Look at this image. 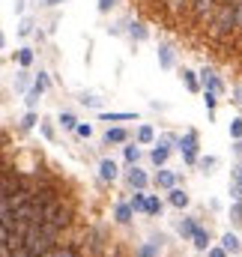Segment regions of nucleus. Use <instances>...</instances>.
Segmentation results:
<instances>
[{"mask_svg":"<svg viewBox=\"0 0 242 257\" xmlns=\"http://www.w3.org/2000/svg\"><path fill=\"white\" fill-rule=\"evenodd\" d=\"M236 27V12H233V0L230 3H218L215 6V12H212V18H209V33L218 39V36H224L227 30H233Z\"/></svg>","mask_w":242,"mask_h":257,"instance_id":"f257e3e1","label":"nucleus"},{"mask_svg":"<svg viewBox=\"0 0 242 257\" xmlns=\"http://www.w3.org/2000/svg\"><path fill=\"white\" fill-rule=\"evenodd\" d=\"M54 245H57V239L48 236V233L42 230V224H33V227L24 233V251H27V254H45V251H51Z\"/></svg>","mask_w":242,"mask_h":257,"instance_id":"f03ea898","label":"nucleus"},{"mask_svg":"<svg viewBox=\"0 0 242 257\" xmlns=\"http://www.w3.org/2000/svg\"><path fill=\"white\" fill-rule=\"evenodd\" d=\"M42 212H45V221H48V224H54V227H60V230L69 224V212L60 206V200H45Z\"/></svg>","mask_w":242,"mask_h":257,"instance_id":"7ed1b4c3","label":"nucleus"},{"mask_svg":"<svg viewBox=\"0 0 242 257\" xmlns=\"http://www.w3.org/2000/svg\"><path fill=\"white\" fill-rule=\"evenodd\" d=\"M212 3H215V0H191V15H194V18H203V15L212 9Z\"/></svg>","mask_w":242,"mask_h":257,"instance_id":"20e7f679","label":"nucleus"},{"mask_svg":"<svg viewBox=\"0 0 242 257\" xmlns=\"http://www.w3.org/2000/svg\"><path fill=\"white\" fill-rule=\"evenodd\" d=\"M180 150L185 153V162H194V135H191V132L180 141Z\"/></svg>","mask_w":242,"mask_h":257,"instance_id":"39448f33","label":"nucleus"},{"mask_svg":"<svg viewBox=\"0 0 242 257\" xmlns=\"http://www.w3.org/2000/svg\"><path fill=\"white\" fill-rule=\"evenodd\" d=\"M99 174H102V180H114V177H117V162L105 159V162L99 165Z\"/></svg>","mask_w":242,"mask_h":257,"instance_id":"423d86ee","label":"nucleus"},{"mask_svg":"<svg viewBox=\"0 0 242 257\" xmlns=\"http://www.w3.org/2000/svg\"><path fill=\"white\" fill-rule=\"evenodd\" d=\"M159 242H162V239H159ZM159 242L153 239V242L141 245V248H138V257H159Z\"/></svg>","mask_w":242,"mask_h":257,"instance_id":"0eeeda50","label":"nucleus"},{"mask_svg":"<svg viewBox=\"0 0 242 257\" xmlns=\"http://www.w3.org/2000/svg\"><path fill=\"white\" fill-rule=\"evenodd\" d=\"M221 245H224V248H227L230 254H233V251H239V248H242V242L236 239V236H233V233H224V239H221Z\"/></svg>","mask_w":242,"mask_h":257,"instance_id":"6e6552de","label":"nucleus"},{"mask_svg":"<svg viewBox=\"0 0 242 257\" xmlns=\"http://www.w3.org/2000/svg\"><path fill=\"white\" fill-rule=\"evenodd\" d=\"M39 257H75V251L66 248V245H54L51 251H45V254H39Z\"/></svg>","mask_w":242,"mask_h":257,"instance_id":"1a4fd4ad","label":"nucleus"},{"mask_svg":"<svg viewBox=\"0 0 242 257\" xmlns=\"http://www.w3.org/2000/svg\"><path fill=\"white\" fill-rule=\"evenodd\" d=\"M129 183H132L135 189H144V186H147V177H144V171H138V168H135V171L129 174Z\"/></svg>","mask_w":242,"mask_h":257,"instance_id":"9d476101","label":"nucleus"},{"mask_svg":"<svg viewBox=\"0 0 242 257\" xmlns=\"http://www.w3.org/2000/svg\"><path fill=\"white\" fill-rule=\"evenodd\" d=\"M171 203H174V206H185V203H188V194L182 192V189H174V192H171Z\"/></svg>","mask_w":242,"mask_h":257,"instance_id":"9b49d317","label":"nucleus"},{"mask_svg":"<svg viewBox=\"0 0 242 257\" xmlns=\"http://www.w3.org/2000/svg\"><path fill=\"white\" fill-rule=\"evenodd\" d=\"M156 183H159V186H165V189H171V186H174V183H177V177H174V174H171V171H162V174H159V177H156Z\"/></svg>","mask_w":242,"mask_h":257,"instance_id":"f8f14e48","label":"nucleus"},{"mask_svg":"<svg viewBox=\"0 0 242 257\" xmlns=\"http://www.w3.org/2000/svg\"><path fill=\"white\" fill-rule=\"evenodd\" d=\"M105 141H108V144H123V141H126V132H123V128H111V132L105 135Z\"/></svg>","mask_w":242,"mask_h":257,"instance_id":"ddd939ff","label":"nucleus"},{"mask_svg":"<svg viewBox=\"0 0 242 257\" xmlns=\"http://www.w3.org/2000/svg\"><path fill=\"white\" fill-rule=\"evenodd\" d=\"M203 84H206V90H212V93H218V90H221V81H218V78H212L209 72H203Z\"/></svg>","mask_w":242,"mask_h":257,"instance_id":"4468645a","label":"nucleus"},{"mask_svg":"<svg viewBox=\"0 0 242 257\" xmlns=\"http://www.w3.org/2000/svg\"><path fill=\"white\" fill-rule=\"evenodd\" d=\"M194 245H197V248H200V251H206V245H209V236H206V233H203V230H200V227H197V230H194Z\"/></svg>","mask_w":242,"mask_h":257,"instance_id":"2eb2a0df","label":"nucleus"},{"mask_svg":"<svg viewBox=\"0 0 242 257\" xmlns=\"http://www.w3.org/2000/svg\"><path fill=\"white\" fill-rule=\"evenodd\" d=\"M194 230H197V224H194L191 218H185V221H180V233H182V236H194Z\"/></svg>","mask_w":242,"mask_h":257,"instance_id":"dca6fc26","label":"nucleus"},{"mask_svg":"<svg viewBox=\"0 0 242 257\" xmlns=\"http://www.w3.org/2000/svg\"><path fill=\"white\" fill-rule=\"evenodd\" d=\"M165 159H168V147L159 144V147L153 150V162H156V165H165Z\"/></svg>","mask_w":242,"mask_h":257,"instance_id":"f3484780","label":"nucleus"},{"mask_svg":"<svg viewBox=\"0 0 242 257\" xmlns=\"http://www.w3.org/2000/svg\"><path fill=\"white\" fill-rule=\"evenodd\" d=\"M138 141H141V144H150V141H153V128L141 126V128H138Z\"/></svg>","mask_w":242,"mask_h":257,"instance_id":"a211bd4d","label":"nucleus"},{"mask_svg":"<svg viewBox=\"0 0 242 257\" xmlns=\"http://www.w3.org/2000/svg\"><path fill=\"white\" fill-rule=\"evenodd\" d=\"M132 212H135V206H120V209H117V218L126 224V221H132Z\"/></svg>","mask_w":242,"mask_h":257,"instance_id":"6ab92c4d","label":"nucleus"},{"mask_svg":"<svg viewBox=\"0 0 242 257\" xmlns=\"http://www.w3.org/2000/svg\"><path fill=\"white\" fill-rule=\"evenodd\" d=\"M147 212H150V215L162 212V203H159V197H147Z\"/></svg>","mask_w":242,"mask_h":257,"instance_id":"aec40b11","label":"nucleus"},{"mask_svg":"<svg viewBox=\"0 0 242 257\" xmlns=\"http://www.w3.org/2000/svg\"><path fill=\"white\" fill-rule=\"evenodd\" d=\"M60 126L63 128H78V120L72 114H60Z\"/></svg>","mask_w":242,"mask_h":257,"instance_id":"412c9836","label":"nucleus"},{"mask_svg":"<svg viewBox=\"0 0 242 257\" xmlns=\"http://www.w3.org/2000/svg\"><path fill=\"white\" fill-rule=\"evenodd\" d=\"M18 63L30 66V63H33V51H27V48H24V51H18Z\"/></svg>","mask_w":242,"mask_h":257,"instance_id":"4be33fe9","label":"nucleus"},{"mask_svg":"<svg viewBox=\"0 0 242 257\" xmlns=\"http://www.w3.org/2000/svg\"><path fill=\"white\" fill-rule=\"evenodd\" d=\"M233 12H236V27L233 30H242V0H233Z\"/></svg>","mask_w":242,"mask_h":257,"instance_id":"5701e85b","label":"nucleus"},{"mask_svg":"<svg viewBox=\"0 0 242 257\" xmlns=\"http://www.w3.org/2000/svg\"><path fill=\"white\" fill-rule=\"evenodd\" d=\"M138 156H141V153H138V147H126V162H132V165H135V162H138Z\"/></svg>","mask_w":242,"mask_h":257,"instance_id":"b1692460","label":"nucleus"},{"mask_svg":"<svg viewBox=\"0 0 242 257\" xmlns=\"http://www.w3.org/2000/svg\"><path fill=\"white\" fill-rule=\"evenodd\" d=\"M132 206H135V212H138V209H147V197H144V194H135Z\"/></svg>","mask_w":242,"mask_h":257,"instance_id":"393cba45","label":"nucleus"},{"mask_svg":"<svg viewBox=\"0 0 242 257\" xmlns=\"http://www.w3.org/2000/svg\"><path fill=\"white\" fill-rule=\"evenodd\" d=\"M39 93H42V90H39V87H33V90H30V93H27V105H30V108H33V105H36V99H39Z\"/></svg>","mask_w":242,"mask_h":257,"instance_id":"a878e982","label":"nucleus"},{"mask_svg":"<svg viewBox=\"0 0 242 257\" xmlns=\"http://www.w3.org/2000/svg\"><path fill=\"white\" fill-rule=\"evenodd\" d=\"M105 120H135V114H102Z\"/></svg>","mask_w":242,"mask_h":257,"instance_id":"bb28decb","label":"nucleus"},{"mask_svg":"<svg viewBox=\"0 0 242 257\" xmlns=\"http://www.w3.org/2000/svg\"><path fill=\"white\" fill-rule=\"evenodd\" d=\"M182 75H185V84H188L191 90H197V81H194V72H188V69H185Z\"/></svg>","mask_w":242,"mask_h":257,"instance_id":"cd10ccee","label":"nucleus"},{"mask_svg":"<svg viewBox=\"0 0 242 257\" xmlns=\"http://www.w3.org/2000/svg\"><path fill=\"white\" fill-rule=\"evenodd\" d=\"M36 87H39V90H45V87H48V75H45V72H39V75H36Z\"/></svg>","mask_w":242,"mask_h":257,"instance_id":"c85d7f7f","label":"nucleus"},{"mask_svg":"<svg viewBox=\"0 0 242 257\" xmlns=\"http://www.w3.org/2000/svg\"><path fill=\"white\" fill-rule=\"evenodd\" d=\"M227 254H230V251L221 245V248H209V254H206V257H227Z\"/></svg>","mask_w":242,"mask_h":257,"instance_id":"c756f323","label":"nucleus"},{"mask_svg":"<svg viewBox=\"0 0 242 257\" xmlns=\"http://www.w3.org/2000/svg\"><path fill=\"white\" fill-rule=\"evenodd\" d=\"M132 36H135V39H144V36H147V30H144L141 24H135V27H132Z\"/></svg>","mask_w":242,"mask_h":257,"instance_id":"7c9ffc66","label":"nucleus"},{"mask_svg":"<svg viewBox=\"0 0 242 257\" xmlns=\"http://www.w3.org/2000/svg\"><path fill=\"white\" fill-rule=\"evenodd\" d=\"M75 132H78L81 138H90V135H93V128L87 126V123H84V126H78V128H75Z\"/></svg>","mask_w":242,"mask_h":257,"instance_id":"2f4dec72","label":"nucleus"},{"mask_svg":"<svg viewBox=\"0 0 242 257\" xmlns=\"http://www.w3.org/2000/svg\"><path fill=\"white\" fill-rule=\"evenodd\" d=\"M159 57H162V66H171V54H168V48H162Z\"/></svg>","mask_w":242,"mask_h":257,"instance_id":"473e14b6","label":"nucleus"},{"mask_svg":"<svg viewBox=\"0 0 242 257\" xmlns=\"http://www.w3.org/2000/svg\"><path fill=\"white\" fill-rule=\"evenodd\" d=\"M81 102H84V105H90V108H96V105H99V99H93V96H84Z\"/></svg>","mask_w":242,"mask_h":257,"instance_id":"72a5a7b5","label":"nucleus"},{"mask_svg":"<svg viewBox=\"0 0 242 257\" xmlns=\"http://www.w3.org/2000/svg\"><path fill=\"white\" fill-rule=\"evenodd\" d=\"M111 6H114V0H99V9H102V12H108Z\"/></svg>","mask_w":242,"mask_h":257,"instance_id":"f704fd0d","label":"nucleus"},{"mask_svg":"<svg viewBox=\"0 0 242 257\" xmlns=\"http://www.w3.org/2000/svg\"><path fill=\"white\" fill-rule=\"evenodd\" d=\"M233 218L242 221V203H233Z\"/></svg>","mask_w":242,"mask_h":257,"instance_id":"c9c22d12","label":"nucleus"},{"mask_svg":"<svg viewBox=\"0 0 242 257\" xmlns=\"http://www.w3.org/2000/svg\"><path fill=\"white\" fill-rule=\"evenodd\" d=\"M230 132H233V135H236V138H242V123H239V120H236V123H233V126H230Z\"/></svg>","mask_w":242,"mask_h":257,"instance_id":"e433bc0d","label":"nucleus"},{"mask_svg":"<svg viewBox=\"0 0 242 257\" xmlns=\"http://www.w3.org/2000/svg\"><path fill=\"white\" fill-rule=\"evenodd\" d=\"M33 123H36V114H33V111H30V114H27V117H24V126H33Z\"/></svg>","mask_w":242,"mask_h":257,"instance_id":"4c0bfd02","label":"nucleus"},{"mask_svg":"<svg viewBox=\"0 0 242 257\" xmlns=\"http://www.w3.org/2000/svg\"><path fill=\"white\" fill-rule=\"evenodd\" d=\"M171 6H174V9H180V6H185V0H171Z\"/></svg>","mask_w":242,"mask_h":257,"instance_id":"58836bf2","label":"nucleus"},{"mask_svg":"<svg viewBox=\"0 0 242 257\" xmlns=\"http://www.w3.org/2000/svg\"><path fill=\"white\" fill-rule=\"evenodd\" d=\"M236 96H239V102H242V87H239V90H236Z\"/></svg>","mask_w":242,"mask_h":257,"instance_id":"ea45409f","label":"nucleus"},{"mask_svg":"<svg viewBox=\"0 0 242 257\" xmlns=\"http://www.w3.org/2000/svg\"><path fill=\"white\" fill-rule=\"evenodd\" d=\"M48 3H51V6H54V3H60V0H48Z\"/></svg>","mask_w":242,"mask_h":257,"instance_id":"a19ab883","label":"nucleus"},{"mask_svg":"<svg viewBox=\"0 0 242 257\" xmlns=\"http://www.w3.org/2000/svg\"><path fill=\"white\" fill-rule=\"evenodd\" d=\"M221 3H230V0H221Z\"/></svg>","mask_w":242,"mask_h":257,"instance_id":"79ce46f5","label":"nucleus"}]
</instances>
